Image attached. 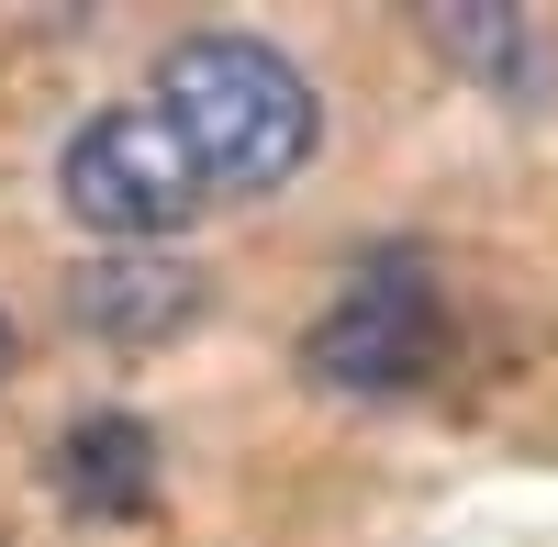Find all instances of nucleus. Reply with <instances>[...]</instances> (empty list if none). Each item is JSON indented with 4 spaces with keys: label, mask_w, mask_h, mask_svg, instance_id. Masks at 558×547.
I'll return each mask as SVG.
<instances>
[{
    "label": "nucleus",
    "mask_w": 558,
    "mask_h": 547,
    "mask_svg": "<svg viewBox=\"0 0 558 547\" xmlns=\"http://www.w3.org/2000/svg\"><path fill=\"white\" fill-rule=\"evenodd\" d=\"M146 101H157V123L179 146H191L213 202H268V191H291L324 157V89L279 57L268 34H223V23L179 34L157 57V78H146Z\"/></svg>",
    "instance_id": "nucleus-1"
},
{
    "label": "nucleus",
    "mask_w": 558,
    "mask_h": 547,
    "mask_svg": "<svg viewBox=\"0 0 558 547\" xmlns=\"http://www.w3.org/2000/svg\"><path fill=\"white\" fill-rule=\"evenodd\" d=\"M57 202H68L78 235H101V246H168V235H191V223L213 212L202 168H191V146L157 123V101H101V112H78L68 146H57Z\"/></svg>",
    "instance_id": "nucleus-2"
},
{
    "label": "nucleus",
    "mask_w": 558,
    "mask_h": 547,
    "mask_svg": "<svg viewBox=\"0 0 558 547\" xmlns=\"http://www.w3.org/2000/svg\"><path fill=\"white\" fill-rule=\"evenodd\" d=\"M23 369V336H12V313H0V380H12Z\"/></svg>",
    "instance_id": "nucleus-7"
},
{
    "label": "nucleus",
    "mask_w": 558,
    "mask_h": 547,
    "mask_svg": "<svg viewBox=\"0 0 558 547\" xmlns=\"http://www.w3.org/2000/svg\"><path fill=\"white\" fill-rule=\"evenodd\" d=\"M425 34H436L447 68H470L492 89H536L547 78V23L536 12H425Z\"/></svg>",
    "instance_id": "nucleus-6"
},
{
    "label": "nucleus",
    "mask_w": 558,
    "mask_h": 547,
    "mask_svg": "<svg viewBox=\"0 0 558 547\" xmlns=\"http://www.w3.org/2000/svg\"><path fill=\"white\" fill-rule=\"evenodd\" d=\"M202 302H213V280L179 246H101L68 268V325L89 347H168L202 325Z\"/></svg>",
    "instance_id": "nucleus-4"
},
{
    "label": "nucleus",
    "mask_w": 558,
    "mask_h": 547,
    "mask_svg": "<svg viewBox=\"0 0 558 547\" xmlns=\"http://www.w3.org/2000/svg\"><path fill=\"white\" fill-rule=\"evenodd\" d=\"M57 481H68V514H146L157 503V425L146 414H123V402H101V414H78L57 436Z\"/></svg>",
    "instance_id": "nucleus-5"
},
{
    "label": "nucleus",
    "mask_w": 558,
    "mask_h": 547,
    "mask_svg": "<svg viewBox=\"0 0 558 547\" xmlns=\"http://www.w3.org/2000/svg\"><path fill=\"white\" fill-rule=\"evenodd\" d=\"M436 369H447V302H436L425 268H368L302 336V380L336 391V402H402Z\"/></svg>",
    "instance_id": "nucleus-3"
}]
</instances>
